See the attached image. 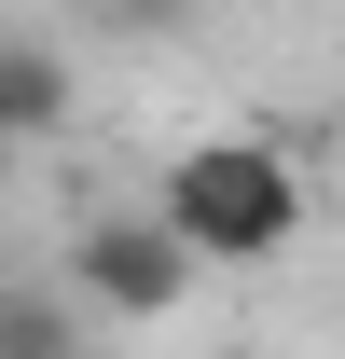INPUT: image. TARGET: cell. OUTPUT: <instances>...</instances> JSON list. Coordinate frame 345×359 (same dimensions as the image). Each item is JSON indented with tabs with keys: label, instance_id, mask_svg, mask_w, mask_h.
<instances>
[{
	"label": "cell",
	"instance_id": "4",
	"mask_svg": "<svg viewBox=\"0 0 345 359\" xmlns=\"http://www.w3.org/2000/svg\"><path fill=\"white\" fill-rule=\"evenodd\" d=\"M0 359H83V346H69V318L42 290H0Z\"/></svg>",
	"mask_w": 345,
	"mask_h": 359
},
{
	"label": "cell",
	"instance_id": "3",
	"mask_svg": "<svg viewBox=\"0 0 345 359\" xmlns=\"http://www.w3.org/2000/svg\"><path fill=\"white\" fill-rule=\"evenodd\" d=\"M69 125V69H55V42H0V166L28 152V138Z\"/></svg>",
	"mask_w": 345,
	"mask_h": 359
},
{
	"label": "cell",
	"instance_id": "1",
	"mask_svg": "<svg viewBox=\"0 0 345 359\" xmlns=\"http://www.w3.org/2000/svg\"><path fill=\"white\" fill-rule=\"evenodd\" d=\"M152 222H166L194 263H276V249H304V166L262 125L180 138L166 166H152Z\"/></svg>",
	"mask_w": 345,
	"mask_h": 359
},
{
	"label": "cell",
	"instance_id": "2",
	"mask_svg": "<svg viewBox=\"0 0 345 359\" xmlns=\"http://www.w3.org/2000/svg\"><path fill=\"white\" fill-rule=\"evenodd\" d=\"M194 276H208V263H194L152 208H97V222L69 235V290H83L97 318H125V332L180 318V304H194Z\"/></svg>",
	"mask_w": 345,
	"mask_h": 359
}]
</instances>
